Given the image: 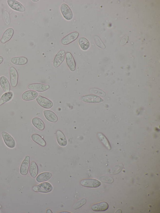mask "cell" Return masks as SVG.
Here are the masks:
<instances>
[{"instance_id":"cell-27","label":"cell","mask_w":160,"mask_h":213,"mask_svg":"<svg viewBox=\"0 0 160 213\" xmlns=\"http://www.w3.org/2000/svg\"><path fill=\"white\" fill-rule=\"evenodd\" d=\"M78 43L80 47L83 50H87L90 46V43L88 41L87 38L83 37L79 38Z\"/></svg>"},{"instance_id":"cell-17","label":"cell","mask_w":160,"mask_h":213,"mask_svg":"<svg viewBox=\"0 0 160 213\" xmlns=\"http://www.w3.org/2000/svg\"><path fill=\"white\" fill-rule=\"evenodd\" d=\"M43 113L46 119L49 121L53 123L57 121L58 116L52 111L50 110H44Z\"/></svg>"},{"instance_id":"cell-30","label":"cell","mask_w":160,"mask_h":213,"mask_svg":"<svg viewBox=\"0 0 160 213\" xmlns=\"http://www.w3.org/2000/svg\"><path fill=\"white\" fill-rule=\"evenodd\" d=\"M94 40L96 44L98 47L102 48L104 49L105 46L101 41L99 37L97 35L94 37Z\"/></svg>"},{"instance_id":"cell-34","label":"cell","mask_w":160,"mask_h":213,"mask_svg":"<svg viewBox=\"0 0 160 213\" xmlns=\"http://www.w3.org/2000/svg\"><path fill=\"white\" fill-rule=\"evenodd\" d=\"M3 59L2 57L0 56V64L3 62Z\"/></svg>"},{"instance_id":"cell-15","label":"cell","mask_w":160,"mask_h":213,"mask_svg":"<svg viewBox=\"0 0 160 213\" xmlns=\"http://www.w3.org/2000/svg\"><path fill=\"white\" fill-rule=\"evenodd\" d=\"M56 139L58 144L61 146H65L67 144L66 137L63 132L60 130H58L56 132Z\"/></svg>"},{"instance_id":"cell-22","label":"cell","mask_w":160,"mask_h":213,"mask_svg":"<svg viewBox=\"0 0 160 213\" xmlns=\"http://www.w3.org/2000/svg\"><path fill=\"white\" fill-rule=\"evenodd\" d=\"M52 176V174L50 172H43L39 174L37 177L36 180L38 182H43L49 180Z\"/></svg>"},{"instance_id":"cell-18","label":"cell","mask_w":160,"mask_h":213,"mask_svg":"<svg viewBox=\"0 0 160 213\" xmlns=\"http://www.w3.org/2000/svg\"><path fill=\"white\" fill-rule=\"evenodd\" d=\"M108 208V204L106 202L94 204L91 207L92 209L96 211H104L107 210Z\"/></svg>"},{"instance_id":"cell-35","label":"cell","mask_w":160,"mask_h":213,"mask_svg":"<svg viewBox=\"0 0 160 213\" xmlns=\"http://www.w3.org/2000/svg\"><path fill=\"white\" fill-rule=\"evenodd\" d=\"M59 213H71V212H68V211H62V212H59Z\"/></svg>"},{"instance_id":"cell-10","label":"cell","mask_w":160,"mask_h":213,"mask_svg":"<svg viewBox=\"0 0 160 213\" xmlns=\"http://www.w3.org/2000/svg\"><path fill=\"white\" fill-rule=\"evenodd\" d=\"M60 10L64 18L67 20H71L73 17V14L69 6L65 3L62 4L60 6Z\"/></svg>"},{"instance_id":"cell-29","label":"cell","mask_w":160,"mask_h":213,"mask_svg":"<svg viewBox=\"0 0 160 213\" xmlns=\"http://www.w3.org/2000/svg\"><path fill=\"white\" fill-rule=\"evenodd\" d=\"M90 92L92 94L104 97L106 95L105 92L103 91L96 88H91L90 89Z\"/></svg>"},{"instance_id":"cell-25","label":"cell","mask_w":160,"mask_h":213,"mask_svg":"<svg viewBox=\"0 0 160 213\" xmlns=\"http://www.w3.org/2000/svg\"><path fill=\"white\" fill-rule=\"evenodd\" d=\"M29 169L30 176L33 178L36 177L38 172V166L36 162L34 161L32 162Z\"/></svg>"},{"instance_id":"cell-1","label":"cell","mask_w":160,"mask_h":213,"mask_svg":"<svg viewBox=\"0 0 160 213\" xmlns=\"http://www.w3.org/2000/svg\"><path fill=\"white\" fill-rule=\"evenodd\" d=\"M33 191L36 192L47 193L52 191L53 187L49 183L44 182L34 186L32 188Z\"/></svg>"},{"instance_id":"cell-36","label":"cell","mask_w":160,"mask_h":213,"mask_svg":"<svg viewBox=\"0 0 160 213\" xmlns=\"http://www.w3.org/2000/svg\"><path fill=\"white\" fill-rule=\"evenodd\" d=\"M39 0H32V1H33V2H37Z\"/></svg>"},{"instance_id":"cell-2","label":"cell","mask_w":160,"mask_h":213,"mask_svg":"<svg viewBox=\"0 0 160 213\" xmlns=\"http://www.w3.org/2000/svg\"><path fill=\"white\" fill-rule=\"evenodd\" d=\"M1 135L4 142L7 146L10 148H13L15 147V141L10 134L7 132L3 131L1 133Z\"/></svg>"},{"instance_id":"cell-31","label":"cell","mask_w":160,"mask_h":213,"mask_svg":"<svg viewBox=\"0 0 160 213\" xmlns=\"http://www.w3.org/2000/svg\"><path fill=\"white\" fill-rule=\"evenodd\" d=\"M3 15L4 21L7 25H9L10 22V16L9 12L7 11H3Z\"/></svg>"},{"instance_id":"cell-32","label":"cell","mask_w":160,"mask_h":213,"mask_svg":"<svg viewBox=\"0 0 160 213\" xmlns=\"http://www.w3.org/2000/svg\"><path fill=\"white\" fill-rule=\"evenodd\" d=\"M100 179L102 182L108 183H112L114 181L113 178L107 176H102L100 178Z\"/></svg>"},{"instance_id":"cell-26","label":"cell","mask_w":160,"mask_h":213,"mask_svg":"<svg viewBox=\"0 0 160 213\" xmlns=\"http://www.w3.org/2000/svg\"><path fill=\"white\" fill-rule=\"evenodd\" d=\"M13 96V93L12 92H9L3 94L0 98V106L10 101Z\"/></svg>"},{"instance_id":"cell-14","label":"cell","mask_w":160,"mask_h":213,"mask_svg":"<svg viewBox=\"0 0 160 213\" xmlns=\"http://www.w3.org/2000/svg\"><path fill=\"white\" fill-rule=\"evenodd\" d=\"M38 95V93L36 91L32 90H28L23 93L22 95V98L24 101H31L36 98Z\"/></svg>"},{"instance_id":"cell-13","label":"cell","mask_w":160,"mask_h":213,"mask_svg":"<svg viewBox=\"0 0 160 213\" xmlns=\"http://www.w3.org/2000/svg\"><path fill=\"white\" fill-rule=\"evenodd\" d=\"M65 58L66 63L70 70L72 72L75 71L76 63L72 54L70 52H67L65 55Z\"/></svg>"},{"instance_id":"cell-37","label":"cell","mask_w":160,"mask_h":213,"mask_svg":"<svg viewBox=\"0 0 160 213\" xmlns=\"http://www.w3.org/2000/svg\"><path fill=\"white\" fill-rule=\"evenodd\" d=\"M2 207V206L1 205H0V209Z\"/></svg>"},{"instance_id":"cell-4","label":"cell","mask_w":160,"mask_h":213,"mask_svg":"<svg viewBox=\"0 0 160 213\" xmlns=\"http://www.w3.org/2000/svg\"><path fill=\"white\" fill-rule=\"evenodd\" d=\"M81 100L88 103H98L103 102V100L98 96L94 95H88L82 96Z\"/></svg>"},{"instance_id":"cell-21","label":"cell","mask_w":160,"mask_h":213,"mask_svg":"<svg viewBox=\"0 0 160 213\" xmlns=\"http://www.w3.org/2000/svg\"><path fill=\"white\" fill-rule=\"evenodd\" d=\"M28 61L27 58L24 57H17L12 58L11 62L17 65H22L26 64Z\"/></svg>"},{"instance_id":"cell-24","label":"cell","mask_w":160,"mask_h":213,"mask_svg":"<svg viewBox=\"0 0 160 213\" xmlns=\"http://www.w3.org/2000/svg\"><path fill=\"white\" fill-rule=\"evenodd\" d=\"M97 136L103 145L108 150H111V147L110 144L106 136L101 132L98 133Z\"/></svg>"},{"instance_id":"cell-20","label":"cell","mask_w":160,"mask_h":213,"mask_svg":"<svg viewBox=\"0 0 160 213\" xmlns=\"http://www.w3.org/2000/svg\"><path fill=\"white\" fill-rule=\"evenodd\" d=\"M33 126L40 131L43 130L45 128V124L43 121L38 117L33 118L32 120Z\"/></svg>"},{"instance_id":"cell-19","label":"cell","mask_w":160,"mask_h":213,"mask_svg":"<svg viewBox=\"0 0 160 213\" xmlns=\"http://www.w3.org/2000/svg\"><path fill=\"white\" fill-rule=\"evenodd\" d=\"M0 85L4 92H7L10 91V83L6 77L4 76L0 77Z\"/></svg>"},{"instance_id":"cell-3","label":"cell","mask_w":160,"mask_h":213,"mask_svg":"<svg viewBox=\"0 0 160 213\" xmlns=\"http://www.w3.org/2000/svg\"><path fill=\"white\" fill-rule=\"evenodd\" d=\"M81 185L83 186L90 188H96L101 185V182L99 181L93 179H85L82 180Z\"/></svg>"},{"instance_id":"cell-9","label":"cell","mask_w":160,"mask_h":213,"mask_svg":"<svg viewBox=\"0 0 160 213\" xmlns=\"http://www.w3.org/2000/svg\"><path fill=\"white\" fill-rule=\"evenodd\" d=\"M30 164V157L29 156H25L22 161L20 167V173L22 175H26L28 172Z\"/></svg>"},{"instance_id":"cell-33","label":"cell","mask_w":160,"mask_h":213,"mask_svg":"<svg viewBox=\"0 0 160 213\" xmlns=\"http://www.w3.org/2000/svg\"><path fill=\"white\" fill-rule=\"evenodd\" d=\"M46 213H52V211L50 209H48L46 210Z\"/></svg>"},{"instance_id":"cell-6","label":"cell","mask_w":160,"mask_h":213,"mask_svg":"<svg viewBox=\"0 0 160 213\" xmlns=\"http://www.w3.org/2000/svg\"><path fill=\"white\" fill-rule=\"evenodd\" d=\"M36 100L40 106L45 108H50L53 106V103L51 101L40 95L38 96Z\"/></svg>"},{"instance_id":"cell-11","label":"cell","mask_w":160,"mask_h":213,"mask_svg":"<svg viewBox=\"0 0 160 213\" xmlns=\"http://www.w3.org/2000/svg\"><path fill=\"white\" fill-rule=\"evenodd\" d=\"M50 87L49 85L40 83L31 84L28 86V88L29 89L41 92L47 90L50 88Z\"/></svg>"},{"instance_id":"cell-5","label":"cell","mask_w":160,"mask_h":213,"mask_svg":"<svg viewBox=\"0 0 160 213\" xmlns=\"http://www.w3.org/2000/svg\"><path fill=\"white\" fill-rule=\"evenodd\" d=\"M66 52L63 50H60L55 55L53 61L54 67H58L62 63L65 57Z\"/></svg>"},{"instance_id":"cell-12","label":"cell","mask_w":160,"mask_h":213,"mask_svg":"<svg viewBox=\"0 0 160 213\" xmlns=\"http://www.w3.org/2000/svg\"><path fill=\"white\" fill-rule=\"evenodd\" d=\"M8 6L12 9L20 12H23L25 9L20 2L14 0H8L7 1Z\"/></svg>"},{"instance_id":"cell-28","label":"cell","mask_w":160,"mask_h":213,"mask_svg":"<svg viewBox=\"0 0 160 213\" xmlns=\"http://www.w3.org/2000/svg\"><path fill=\"white\" fill-rule=\"evenodd\" d=\"M87 201L85 198H82L76 203L73 206V208L74 210L78 209L84 205Z\"/></svg>"},{"instance_id":"cell-23","label":"cell","mask_w":160,"mask_h":213,"mask_svg":"<svg viewBox=\"0 0 160 213\" xmlns=\"http://www.w3.org/2000/svg\"><path fill=\"white\" fill-rule=\"evenodd\" d=\"M32 140L40 146L44 147L46 145L45 140L40 135L34 133L32 134L31 136Z\"/></svg>"},{"instance_id":"cell-16","label":"cell","mask_w":160,"mask_h":213,"mask_svg":"<svg viewBox=\"0 0 160 213\" xmlns=\"http://www.w3.org/2000/svg\"><path fill=\"white\" fill-rule=\"evenodd\" d=\"M14 32V30L12 28L7 29L4 32L1 38V42L2 43H5L9 41L12 38Z\"/></svg>"},{"instance_id":"cell-7","label":"cell","mask_w":160,"mask_h":213,"mask_svg":"<svg viewBox=\"0 0 160 213\" xmlns=\"http://www.w3.org/2000/svg\"><path fill=\"white\" fill-rule=\"evenodd\" d=\"M79 35V33L77 32H71L62 38L61 43L63 45H68L76 40Z\"/></svg>"},{"instance_id":"cell-8","label":"cell","mask_w":160,"mask_h":213,"mask_svg":"<svg viewBox=\"0 0 160 213\" xmlns=\"http://www.w3.org/2000/svg\"><path fill=\"white\" fill-rule=\"evenodd\" d=\"M9 72L11 85L12 87H15L18 83V72L15 67H11Z\"/></svg>"}]
</instances>
